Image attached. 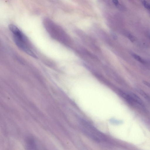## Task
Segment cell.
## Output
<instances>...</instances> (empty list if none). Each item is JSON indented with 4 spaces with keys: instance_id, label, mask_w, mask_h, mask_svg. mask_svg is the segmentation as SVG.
I'll list each match as a JSON object with an SVG mask.
<instances>
[{
    "instance_id": "cell-1",
    "label": "cell",
    "mask_w": 150,
    "mask_h": 150,
    "mask_svg": "<svg viewBox=\"0 0 150 150\" xmlns=\"http://www.w3.org/2000/svg\"><path fill=\"white\" fill-rule=\"evenodd\" d=\"M9 28L12 35L13 41L17 46L23 51L32 57L36 55L31 49L28 41L24 33L16 26L11 24Z\"/></svg>"
},
{
    "instance_id": "cell-2",
    "label": "cell",
    "mask_w": 150,
    "mask_h": 150,
    "mask_svg": "<svg viewBox=\"0 0 150 150\" xmlns=\"http://www.w3.org/2000/svg\"><path fill=\"white\" fill-rule=\"evenodd\" d=\"M120 95L129 104L141 108L143 105L144 103L138 96L133 93L128 94L120 91Z\"/></svg>"
},
{
    "instance_id": "cell-3",
    "label": "cell",
    "mask_w": 150,
    "mask_h": 150,
    "mask_svg": "<svg viewBox=\"0 0 150 150\" xmlns=\"http://www.w3.org/2000/svg\"><path fill=\"white\" fill-rule=\"evenodd\" d=\"M132 56L136 59L139 62L142 63H145V61L139 55L135 54H133Z\"/></svg>"
},
{
    "instance_id": "cell-4",
    "label": "cell",
    "mask_w": 150,
    "mask_h": 150,
    "mask_svg": "<svg viewBox=\"0 0 150 150\" xmlns=\"http://www.w3.org/2000/svg\"><path fill=\"white\" fill-rule=\"evenodd\" d=\"M142 3L145 8L148 10H150V6L149 3L145 1H143Z\"/></svg>"
},
{
    "instance_id": "cell-5",
    "label": "cell",
    "mask_w": 150,
    "mask_h": 150,
    "mask_svg": "<svg viewBox=\"0 0 150 150\" xmlns=\"http://www.w3.org/2000/svg\"><path fill=\"white\" fill-rule=\"evenodd\" d=\"M139 92L144 98H146V99H148V97L147 95L143 91H141L140 90H139Z\"/></svg>"
},
{
    "instance_id": "cell-6",
    "label": "cell",
    "mask_w": 150,
    "mask_h": 150,
    "mask_svg": "<svg viewBox=\"0 0 150 150\" xmlns=\"http://www.w3.org/2000/svg\"><path fill=\"white\" fill-rule=\"evenodd\" d=\"M112 35L113 39H114L115 40H116L117 39V36L114 33H112Z\"/></svg>"
},
{
    "instance_id": "cell-7",
    "label": "cell",
    "mask_w": 150,
    "mask_h": 150,
    "mask_svg": "<svg viewBox=\"0 0 150 150\" xmlns=\"http://www.w3.org/2000/svg\"><path fill=\"white\" fill-rule=\"evenodd\" d=\"M112 2H113V3L115 5H118L119 3L118 1L117 0H113L112 1Z\"/></svg>"
}]
</instances>
